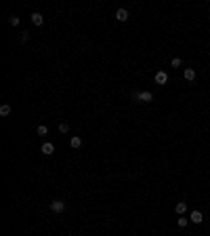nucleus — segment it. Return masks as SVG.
I'll return each instance as SVG.
<instances>
[{
  "instance_id": "1",
  "label": "nucleus",
  "mask_w": 210,
  "mask_h": 236,
  "mask_svg": "<svg viewBox=\"0 0 210 236\" xmlns=\"http://www.w3.org/2000/svg\"><path fill=\"white\" fill-rule=\"evenodd\" d=\"M50 211H53V213H63V211H65V202L55 198V200L50 202Z\"/></svg>"
},
{
  "instance_id": "2",
  "label": "nucleus",
  "mask_w": 210,
  "mask_h": 236,
  "mask_svg": "<svg viewBox=\"0 0 210 236\" xmlns=\"http://www.w3.org/2000/svg\"><path fill=\"white\" fill-rule=\"evenodd\" d=\"M189 222H193V223H202V222H204L202 211H191V215H189Z\"/></svg>"
},
{
  "instance_id": "3",
  "label": "nucleus",
  "mask_w": 210,
  "mask_h": 236,
  "mask_svg": "<svg viewBox=\"0 0 210 236\" xmlns=\"http://www.w3.org/2000/svg\"><path fill=\"white\" fill-rule=\"evenodd\" d=\"M168 82V74L166 72H155V84H166Z\"/></svg>"
},
{
  "instance_id": "4",
  "label": "nucleus",
  "mask_w": 210,
  "mask_h": 236,
  "mask_svg": "<svg viewBox=\"0 0 210 236\" xmlns=\"http://www.w3.org/2000/svg\"><path fill=\"white\" fill-rule=\"evenodd\" d=\"M128 17H130V13H128L126 8H118V11H116V19L118 21H128Z\"/></svg>"
},
{
  "instance_id": "5",
  "label": "nucleus",
  "mask_w": 210,
  "mask_h": 236,
  "mask_svg": "<svg viewBox=\"0 0 210 236\" xmlns=\"http://www.w3.org/2000/svg\"><path fill=\"white\" fill-rule=\"evenodd\" d=\"M42 154H46V156H50V154H55V146L50 143V141H46V143H42Z\"/></svg>"
},
{
  "instance_id": "6",
  "label": "nucleus",
  "mask_w": 210,
  "mask_h": 236,
  "mask_svg": "<svg viewBox=\"0 0 210 236\" xmlns=\"http://www.w3.org/2000/svg\"><path fill=\"white\" fill-rule=\"evenodd\" d=\"M29 19H32L34 25H42V23H44V17H42L40 13H32V15H29Z\"/></svg>"
},
{
  "instance_id": "7",
  "label": "nucleus",
  "mask_w": 210,
  "mask_h": 236,
  "mask_svg": "<svg viewBox=\"0 0 210 236\" xmlns=\"http://www.w3.org/2000/svg\"><path fill=\"white\" fill-rule=\"evenodd\" d=\"M151 99H154V95H151V93H149V91H141L139 93V101H151Z\"/></svg>"
},
{
  "instance_id": "8",
  "label": "nucleus",
  "mask_w": 210,
  "mask_h": 236,
  "mask_svg": "<svg viewBox=\"0 0 210 236\" xmlns=\"http://www.w3.org/2000/svg\"><path fill=\"white\" fill-rule=\"evenodd\" d=\"M183 76H185V80H189V82H191V80H196V70L187 68L185 72H183Z\"/></svg>"
},
{
  "instance_id": "9",
  "label": "nucleus",
  "mask_w": 210,
  "mask_h": 236,
  "mask_svg": "<svg viewBox=\"0 0 210 236\" xmlns=\"http://www.w3.org/2000/svg\"><path fill=\"white\" fill-rule=\"evenodd\" d=\"M70 146H71V148H80V146H82V137L74 135V137L70 139Z\"/></svg>"
},
{
  "instance_id": "10",
  "label": "nucleus",
  "mask_w": 210,
  "mask_h": 236,
  "mask_svg": "<svg viewBox=\"0 0 210 236\" xmlns=\"http://www.w3.org/2000/svg\"><path fill=\"white\" fill-rule=\"evenodd\" d=\"M175 211H176V213H179V215H183V213H185V211H187V205H185V202H176Z\"/></svg>"
},
{
  "instance_id": "11",
  "label": "nucleus",
  "mask_w": 210,
  "mask_h": 236,
  "mask_svg": "<svg viewBox=\"0 0 210 236\" xmlns=\"http://www.w3.org/2000/svg\"><path fill=\"white\" fill-rule=\"evenodd\" d=\"M8 114H11V105H0V116H8Z\"/></svg>"
},
{
  "instance_id": "12",
  "label": "nucleus",
  "mask_w": 210,
  "mask_h": 236,
  "mask_svg": "<svg viewBox=\"0 0 210 236\" xmlns=\"http://www.w3.org/2000/svg\"><path fill=\"white\" fill-rule=\"evenodd\" d=\"M176 223H179V228H185V226H187V223H189V219H187V217H183V215H179V219H176Z\"/></svg>"
},
{
  "instance_id": "13",
  "label": "nucleus",
  "mask_w": 210,
  "mask_h": 236,
  "mask_svg": "<svg viewBox=\"0 0 210 236\" xmlns=\"http://www.w3.org/2000/svg\"><path fill=\"white\" fill-rule=\"evenodd\" d=\"M19 17H17V15H11V17H8V25H19Z\"/></svg>"
},
{
  "instance_id": "14",
  "label": "nucleus",
  "mask_w": 210,
  "mask_h": 236,
  "mask_svg": "<svg viewBox=\"0 0 210 236\" xmlns=\"http://www.w3.org/2000/svg\"><path fill=\"white\" fill-rule=\"evenodd\" d=\"M36 133H38V135H49V129H46L44 125H40L38 129H36Z\"/></svg>"
},
{
  "instance_id": "15",
  "label": "nucleus",
  "mask_w": 210,
  "mask_h": 236,
  "mask_svg": "<svg viewBox=\"0 0 210 236\" xmlns=\"http://www.w3.org/2000/svg\"><path fill=\"white\" fill-rule=\"evenodd\" d=\"M59 133H70V125H67V122H61V125H59Z\"/></svg>"
},
{
  "instance_id": "16",
  "label": "nucleus",
  "mask_w": 210,
  "mask_h": 236,
  "mask_svg": "<svg viewBox=\"0 0 210 236\" xmlns=\"http://www.w3.org/2000/svg\"><path fill=\"white\" fill-rule=\"evenodd\" d=\"M19 40L23 42V44H25V42L29 40V32H21V36H19Z\"/></svg>"
},
{
  "instance_id": "17",
  "label": "nucleus",
  "mask_w": 210,
  "mask_h": 236,
  "mask_svg": "<svg viewBox=\"0 0 210 236\" xmlns=\"http://www.w3.org/2000/svg\"><path fill=\"white\" fill-rule=\"evenodd\" d=\"M172 68H181V59H179V57L172 59Z\"/></svg>"
},
{
  "instance_id": "18",
  "label": "nucleus",
  "mask_w": 210,
  "mask_h": 236,
  "mask_svg": "<svg viewBox=\"0 0 210 236\" xmlns=\"http://www.w3.org/2000/svg\"><path fill=\"white\" fill-rule=\"evenodd\" d=\"M139 93H141V91H133V99H134V101H139Z\"/></svg>"
}]
</instances>
